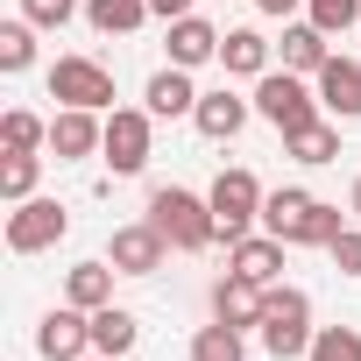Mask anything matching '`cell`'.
<instances>
[{"instance_id":"cell-1","label":"cell","mask_w":361,"mask_h":361,"mask_svg":"<svg viewBox=\"0 0 361 361\" xmlns=\"http://www.w3.org/2000/svg\"><path fill=\"white\" fill-rule=\"evenodd\" d=\"M149 220L163 227V241H170L177 255H206V248L220 241L213 199H199V192H185V185H156V192H149Z\"/></svg>"},{"instance_id":"cell-2","label":"cell","mask_w":361,"mask_h":361,"mask_svg":"<svg viewBox=\"0 0 361 361\" xmlns=\"http://www.w3.org/2000/svg\"><path fill=\"white\" fill-rule=\"evenodd\" d=\"M255 333H262V347H269L276 361H305V354H312V333H319V326H312V298H305L298 283H269Z\"/></svg>"},{"instance_id":"cell-3","label":"cell","mask_w":361,"mask_h":361,"mask_svg":"<svg viewBox=\"0 0 361 361\" xmlns=\"http://www.w3.org/2000/svg\"><path fill=\"white\" fill-rule=\"evenodd\" d=\"M255 114H262L276 135H298V128H312L326 106H319V85H305L298 71H276V64H269V71L255 78Z\"/></svg>"},{"instance_id":"cell-4","label":"cell","mask_w":361,"mask_h":361,"mask_svg":"<svg viewBox=\"0 0 361 361\" xmlns=\"http://www.w3.org/2000/svg\"><path fill=\"white\" fill-rule=\"evenodd\" d=\"M206 199H213L220 241H241V234H255V227H262V199H269V192H262V177H255L248 163H234V170H220V177H213V192H206Z\"/></svg>"},{"instance_id":"cell-5","label":"cell","mask_w":361,"mask_h":361,"mask_svg":"<svg viewBox=\"0 0 361 361\" xmlns=\"http://www.w3.org/2000/svg\"><path fill=\"white\" fill-rule=\"evenodd\" d=\"M149 149H156V114L149 106H114L106 114V142H99L106 170L114 177H142L149 170Z\"/></svg>"},{"instance_id":"cell-6","label":"cell","mask_w":361,"mask_h":361,"mask_svg":"<svg viewBox=\"0 0 361 361\" xmlns=\"http://www.w3.org/2000/svg\"><path fill=\"white\" fill-rule=\"evenodd\" d=\"M50 99H57V106L114 114V71H106L99 57H57V64H50Z\"/></svg>"},{"instance_id":"cell-7","label":"cell","mask_w":361,"mask_h":361,"mask_svg":"<svg viewBox=\"0 0 361 361\" xmlns=\"http://www.w3.org/2000/svg\"><path fill=\"white\" fill-rule=\"evenodd\" d=\"M71 234V213L57 206V199H22L15 213H8V248L15 255H43V248H57Z\"/></svg>"},{"instance_id":"cell-8","label":"cell","mask_w":361,"mask_h":361,"mask_svg":"<svg viewBox=\"0 0 361 361\" xmlns=\"http://www.w3.org/2000/svg\"><path fill=\"white\" fill-rule=\"evenodd\" d=\"M106 262H114L121 276H156V269L170 262V241H163V227H156V220H135V227H114Z\"/></svg>"},{"instance_id":"cell-9","label":"cell","mask_w":361,"mask_h":361,"mask_svg":"<svg viewBox=\"0 0 361 361\" xmlns=\"http://www.w3.org/2000/svg\"><path fill=\"white\" fill-rule=\"evenodd\" d=\"M36 354L43 361H85L92 354V312H78V305L43 312L36 319Z\"/></svg>"},{"instance_id":"cell-10","label":"cell","mask_w":361,"mask_h":361,"mask_svg":"<svg viewBox=\"0 0 361 361\" xmlns=\"http://www.w3.org/2000/svg\"><path fill=\"white\" fill-rule=\"evenodd\" d=\"M99 142H106V121H99L92 106H64V114H50V156H57V163H85Z\"/></svg>"},{"instance_id":"cell-11","label":"cell","mask_w":361,"mask_h":361,"mask_svg":"<svg viewBox=\"0 0 361 361\" xmlns=\"http://www.w3.org/2000/svg\"><path fill=\"white\" fill-rule=\"evenodd\" d=\"M312 213H319V199H312L305 185H276V192L262 199V234H276V241L305 248V227H312Z\"/></svg>"},{"instance_id":"cell-12","label":"cell","mask_w":361,"mask_h":361,"mask_svg":"<svg viewBox=\"0 0 361 361\" xmlns=\"http://www.w3.org/2000/svg\"><path fill=\"white\" fill-rule=\"evenodd\" d=\"M248 114H255V99H241L234 85H213V92H199V114H192V128H199L206 142H234V135L248 128Z\"/></svg>"},{"instance_id":"cell-13","label":"cell","mask_w":361,"mask_h":361,"mask_svg":"<svg viewBox=\"0 0 361 361\" xmlns=\"http://www.w3.org/2000/svg\"><path fill=\"white\" fill-rule=\"evenodd\" d=\"M213 319H220V326H241V333H255V326H262V283H248L241 269L213 276Z\"/></svg>"},{"instance_id":"cell-14","label":"cell","mask_w":361,"mask_h":361,"mask_svg":"<svg viewBox=\"0 0 361 361\" xmlns=\"http://www.w3.org/2000/svg\"><path fill=\"white\" fill-rule=\"evenodd\" d=\"M312 85H319V106H326L333 121H361V64H354V57H340V50H333V57H326V71H319Z\"/></svg>"},{"instance_id":"cell-15","label":"cell","mask_w":361,"mask_h":361,"mask_svg":"<svg viewBox=\"0 0 361 361\" xmlns=\"http://www.w3.org/2000/svg\"><path fill=\"white\" fill-rule=\"evenodd\" d=\"M220 43H227V29H213L206 15H177L170 22V64H185V71L220 64Z\"/></svg>"},{"instance_id":"cell-16","label":"cell","mask_w":361,"mask_h":361,"mask_svg":"<svg viewBox=\"0 0 361 361\" xmlns=\"http://www.w3.org/2000/svg\"><path fill=\"white\" fill-rule=\"evenodd\" d=\"M283 248H290V241H276V234H241V241H227V269H241L248 283L269 290V283L283 276Z\"/></svg>"},{"instance_id":"cell-17","label":"cell","mask_w":361,"mask_h":361,"mask_svg":"<svg viewBox=\"0 0 361 361\" xmlns=\"http://www.w3.org/2000/svg\"><path fill=\"white\" fill-rule=\"evenodd\" d=\"M142 106L156 114V121H177V114H199V85H192V71L185 64H163L149 85H142Z\"/></svg>"},{"instance_id":"cell-18","label":"cell","mask_w":361,"mask_h":361,"mask_svg":"<svg viewBox=\"0 0 361 361\" xmlns=\"http://www.w3.org/2000/svg\"><path fill=\"white\" fill-rule=\"evenodd\" d=\"M283 71H298V78H319L326 71V57H333V43H326V29L319 22H283Z\"/></svg>"},{"instance_id":"cell-19","label":"cell","mask_w":361,"mask_h":361,"mask_svg":"<svg viewBox=\"0 0 361 361\" xmlns=\"http://www.w3.org/2000/svg\"><path fill=\"white\" fill-rule=\"evenodd\" d=\"M114 262L99 255V262H71L64 269V305H78V312H99V305H114Z\"/></svg>"},{"instance_id":"cell-20","label":"cell","mask_w":361,"mask_h":361,"mask_svg":"<svg viewBox=\"0 0 361 361\" xmlns=\"http://www.w3.org/2000/svg\"><path fill=\"white\" fill-rule=\"evenodd\" d=\"M220 71H227V78H262V71H269V36H262V29H227Z\"/></svg>"},{"instance_id":"cell-21","label":"cell","mask_w":361,"mask_h":361,"mask_svg":"<svg viewBox=\"0 0 361 361\" xmlns=\"http://www.w3.org/2000/svg\"><path fill=\"white\" fill-rule=\"evenodd\" d=\"M283 149L305 163V170H319V163H340V121L333 114H319L312 128H298V135H283Z\"/></svg>"},{"instance_id":"cell-22","label":"cell","mask_w":361,"mask_h":361,"mask_svg":"<svg viewBox=\"0 0 361 361\" xmlns=\"http://www.w3.org/2000/svg\"><path fill=\"white\" fill-rule=\"evenodd\" d=\"M135 340H142V319L128 305H99L92 312V354H128Z\"/></svg>"},{"instance_id":"cell-23","label":"cell","mask_w":361,"mask_h":361,"mask_svg":"<svg viewBox=\"0 0 361 361\" xmlns=\"http://www.w3.org/2000/svg\"><path fill=\"white\" fill-rule=\"evenodd\" d=\"M36 177H43V156L36 149H0V199H8V206L36 199Z\"/></svg>"},{"instance_id":"cell-24","label":"cell","mask_w":361,"mask_h":361,"mask_svg":"<svg viewBox=\"0 0 361 361\" xmlns=\"http://www.w3.org/2000/svg\"><path fill=\"white\" fill-rule=\"evenodd\" d=\"M85 22L99 36H135L149 22V0H85Z\"/></svg>"},{"instance_id":"cell-25","label":"cell","mask_w":361,"mask_h":361,"mask_svg":"<svg viewBox=\"0 0 361 361\" xmlns=\"http://www.w3.org/2000/svg\"><path fill=\"white\" fill-rule=\"evenodd\" d=\"M29 64H36V22H29V15H15V22H0V71L22 78Z\"/></svg>"},{"instance_id":"cell-26","label":"cell","mask_w":361,"mask_h":361,"mask_svg":"<svg viewBox=\"0 0 361 361\" xmlns=\"http://www.w3.org/2000/svg\"><path fill=\"white\" fill-rule=\"evenodd\" d=\"M192 361H248V340H241V326H199L192 333Z\"/></svg>"},{"instance_id":"cell-27","label":"cell","mask_w":361,"mask_h":361,"mask_svg":"<svg viewBox=\"0 0 361 361\" xmlns=\"http://www.w3.org/2000/svg\"><path fill=\"white\" fill-rule=\"evenodd\" d=\"M0 149H50V121L29 106H8L0 114Z\"/></svg>"},{"instance_id":"cell-28","label":"cell","mask_w":361,"mask_h":361,"mask_svg":"<svg viewBox=\"0 0 361 361\" xmlns=\"http://www.w3.org/2000/svg\"><path fill=\"white\" fill-rule=\"evenodd\" d=\"M305 361H361V333L354 326H319Z\"/></svg>"},{"instance_id":"cell-29","label":"cell","mask_w":361,"mask_h":361,"mask_svg":"<svg viewBox=\"0 0 361 361\" xmlns=\"http://www.w3.org/2000/svg\"><path fill=\"white\" fill-rule=\"evenodd\" d=\"M305 22H319L326 36H340V29H361V0H305Z\"/></svg>"},{"instance_id":"cell-30","label":"cell","mask_w":361,"mask_h":361,"mask_svg":"<svg viewBox=\"0 0 361 361\" xmlns=\"http://www.w3.org/2000/svg\"><path fill=\"white\" fill-rule=\"evenodd\" d=\"M326 255H333V269H340V276H361V220H347V227L333 234V248H326Z\"/></svg>"},{"instance_id":"cell-31","label":"cell","mask_w":361,"mask_h":361,"mask_svg":"<svg viewBox=\"0 0 361 361\" xmlns=\"http://www.w3.org/2000/svg\"><path fill=\"white\" fill-rule=\"evenodd\" d=\"M347 220H354V213H340V206L319 199V213H312V227H305V248H333V234H340Z\"/></svg>"},{"instance_id":"cell-32","label":"cell","mask_w":361,"mask_h":361,"mask_svg":"<svg viewBox=\"0 0 361 361\" xmlns=\"http://www.w3.org/2000/svg\"><path fill=\"white\" fill-rule=\"evenodd\" d=\"M22 15H29L36 29H64V22L78 15V0H22Z\"/></svg>"},{"instance_id":"cell-33","label":"cell","mask_w":361,"mask_h":361,"mask_svg":"<svg viewBox=\"0 0 361 361\" xmlns=\"http://www.w3.org/2000/svg\"><path fill=\"white\" fill-rule=\"evenodd\" d=\"M149 15L156 22H177V15H192V0H149Z\"/></svg>"},{"instance_id":"cell-34","label":"cell","mask_w":361,"mask_h":361,"mask_svg":"<svg viewBox=\"0 0 361 361\" xmlns=\"http://www.w3.org/2000/svg\"><path fill=\"white\" fill-rule=\"evenodd\" d=\"M255 8H262V15H269V22H290V15H298V8H305V0H255Z\"/></svg>"},{"instance_id":"cell-35","label":"cell","mask_w":361,"mask_h":361,"mask_svg":"<svg viewBox=\"0 0 361 361\" xmlns=\"http://www.w3.org/2000/svg\"><path fill=\"white\" fill-rule=\"evenodd\" d=\"M347 213H354V220H361V177H354V192H347Z\"/></svg>"},{"instance_id":"cell-36","label":"cell","mask_w":361,"mask_h":361,"mask_svg":"<svg viewBox=\"0 0 361 361\" xmlns=\"http://www.w3.org/2000/svg\"><path fill=\"white\" fill-rule=\"evenodd\" d=\"M85 361H128V354H85Z\"/></svg>"}]
</instances>
